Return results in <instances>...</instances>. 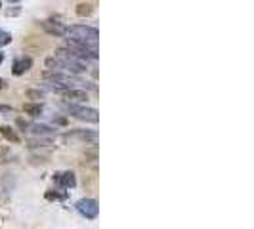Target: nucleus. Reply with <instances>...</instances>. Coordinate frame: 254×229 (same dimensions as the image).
I'll return each instance as SVG.
<instances>
[{
	"instance_id": "10",
	"label": "nucleus",
	"mask_w": 254,
	"mask_h": 229,
	"mask_svg": "<svg viewBox=\"0 0 254 229\" xmlns=\"http://www.w3.org/2000/svg\"><path fill=\"white\" fill-rule=\"evenodd\" d=\"M64 96V103H73V105H84L88 102V92L86 90H67L62 94Z\"/></svg>"
},
{
	"instance_id": "16",
	"label": "nucleus",
	"mask_w": 254,
	"mask_h": 229,
	"mask_svg": "<svg viewBox=\"0 0 254 229\" xmlns=\"http://www.w3.org/2000/svg\"><path fill=\"white\" fill-rule=\"evenodd\" d=\"M27 98L33 100L35 103H38V100H44V92H40V90H27Z\"/></svg>"
},
{
	"instance_id": "21",
	"label": "nucleus",
	"mask_w": 254,
	"mask_h": 229,
	"mask_svg": "<svg viewBox=\"0 0 254 229\" xmlns=\"http://www.w3.org/2000/svg\"><path fill=\"white\" fill-rule=\"evenodd\" d=\"M6 88V80L4 78H0V90H4Z\"/></svg>"
},
{
	"instance_id": "4",
	"label": "nucleus",
	"mask_w": 254,
	"mask_h": 229,
	"mask_svg": "<svg viewBox=\"0 0 254 229\" xmlns=\"http://www.w3.org/2000/svg\"><path fill=\"white\" fill-rule=\"evenodd\" d=\"M62 109H64L67 114L75 116L78 120H84V122H92L96 124L100 120V113L98 109L94 107H86V105H73V103H64L62 102Z\"/></svg>"
},
{
	"instance_id": "8",
	"label": "nucleus",
	"mask_w": 254,
	"mask_h": 229,
	"mask_svg": "<svg viewBox=\"0 0 254 229\" xmlns=\"http://www.w3.org/2000/svg\"><path fill=\"white\" fill-rule=\"evenodd\" d=\"M31 67H33V57H29V56H19V57H15L12 63V75L13 76H21L29 73L31 71Z\"/></svg>"
},
{
	"instance_id": "1",
	"label": "nucleus",
	"mask_w": 254,
	"mask_h": 229,
	"mask_svg": "<svg viewBox=\"0 0 254 229\" xmlns=\"http://www.w3.org/2000/svg\"><path fill=\"white\" fill-rule=\"evenodd\" d=\"M44 65H46V71L69 73V75H75V76L82 75V73L88 71V63L82 61V59H78L76 56H73L65 46L64 48H58L56 54L44 61Z\"/></svg>"
},
{
	"instance_id": "15",
	"label": "nucleus",
	"mask_w": 254,
	"mask_h": 229,
	"mask_svg": "<svg viewBox=\"0 0 254 229\" xmlns=\"http://www.w3.org/2000/svg\"><path fill=\"white\" fill-rule=\"evenodd\" d=\"M92 12H94V8H92V4H78L76 6V15L78 17H88V15H92Z\"/></svg>"
},
{
	"instance_id": "18",
	"label": "nucleus",
	"mask_w": 254,
	"mask_h": 229,
	"mask_svg": "<svg viewBox=\"0 0 254 229\" xmlns=\"http://www.w3.org/2000/svg\"><path fill=\"white\" fill-rule=\"evenodd\" d=\"M0 114H4V116L15 114V109H13V107H8V105H0Z\"/></svg>"
},
{
	"instance_id": "13",
	"label": "nucleus",
	"mask_w": 254,
	"mask_h": 229,
	"mask_svg": "<svg viewBox=\"0 0 254 229\" xmlns=\"http://www.w3.org/2000/svg\"><path fill=\"white\" fill-rule=\"evenodd\" d=\"M0 136H2V138H6L8 141H12V143H19V136L13 132L12 128L0 126Z\"/></svg>"
},
{
	"instance_id": "12",
	"label": "nucleus",
	"mask_w": 254,
	"mask_h": 229,
	"mask_svg": "<svg viewBox=\"0 0 254 229\" xmlns=\"http://www.w3.org/2000/svg\"><path fill=\"white\" fill-rule=\"evenodd\" d=\"M54 140L52 138H29V147L31 149H37V147H48L52 145Z\"/></svg>"
},
{
	"instance_id": "7",
	"label": "nucleus",
	"mask_w": 254,
	"mask_h": 229,
	"mask_svg": "<svg viewBox=\"0 0 254 229\" xmlns=\"http://www.w3.org/2000/svg\"><path fill=\"white\" fill-rule=\"evenodd\" d=\"M40 25L52 37H65L67 35V25L58 21V19H44V21H40Z\"/></svg>"
},
{
	"instance_id": "20",
	"label": "nucleus",
	"mask_w": 254,
	"mask_h": 229,
	"mask_svg": "<svg viewBox=\"0 0 254 229\" xmlns=\"http://www.w3.org/2000/svg\"><path fill=\"white\" fill-rule=\"evenodd\" d=\"M10 155V151L6 149V147H0V159H4V157H8Z\"/></svg>"
},
{
	"instance_id": "14",
	"label": "nucleus",
	"mask_w": 254,
	"mask_h": 229,
	"mask_svg": "<svg viewBox=\"0 0 254 229\" xmlns=\"http://www.w3.org/2000/svg\"><path fill=\"white\" fill-rule=\"evenodd\" d=\"M46 199H48V201H65V199H67V191H64V189L46 191Z\"/></svg>"
},
{
	"instance_id": "19",
	"label": "nucleus",
	"mask_w": 254,
	"mask_h": 229,
	"mask_svg": "<svg viewBox=\"0 0 254 229\" xmlns=\"http://www.w3.org/2000/svg\"><path fill=\"white\" fill-rule=\"evenodd\" d=\"M8 203H10V197L6 193H0V206H6Z\"/></svg>"
},
{
	"instance_id": "22",
	"label": "nucleus",
	"mask_w": 254,
	"mask_h": 229,
	"mask_svg": "<svg viewBox=\"0 0 254 229\" xmlns=\"http://www.w3.org/2000/svg\"><path fill=\"white\" fill-rule=\"evenodd\" d=\"M2 61H4V54L0 52V63H2Z\"/></svg>"
},
{
	"instance_id": "23",
	"label": "nucleus",
	"mask_w": 254,
	"mask_h": 229,
	"mask_svg": "<svg viewBox=\"0 0 254 229\" xmlns=\"http://www.w3.org/2000/svg\"><path fill=\"white\" fill-rule=\"evenodd\" d=\"M8 2H10V0H8ZM12 2H17V0H12Z\"/></svg>"
},
{
	"instance_id": "9",
	"label": "nucleus",
	"mask_w": 254,
	"mask_h": 229,
	"mask_svg": "<svg viewBox=\"0 0 254 229\" xmlns=\"http://www.w3.org/2000/svg\"><path fill=\"white\" fill-rule=\"evenodd\" d=\"M67 138H73V140H80L86 145H96L98 143V132L96 130H73L67 134Z\"/></svg>"
},
{
	"instance_id": "3",
	"label": "nucleus",
	"mask_w": 254,
	"mask_h": 229,
	"mask_svg": "<svg viewBox=\"0 0 254 229\" xmlns=\"http://www.w3.org/2000/svg\"><path fill=\"white\" fill-rule=\"evenodd\" d=\"M17 126L21 128L25 134H29L31 138H52L58 134V128L44 124V122H37V120H23L17 118Z\"/></svg>"
},
{
	"instance_id": "11",
	"label": "nucleus",
	"mask_w": 254,
	"mask_h": 229,
	"mask_svg": "<svg viewBox=\"0 0 254 229\" xmlns=\"http://www.w3.org/2000/svg\"><path fill=\"white\" fill-rule=\"evenodd\" d=\"M23 113H27L33 118H40L42 113H44V105L42 103H25L23 105Z\"/></svg>"
},
{
	"instance_id": "5",
	"label": "nucleus",
	"mask_w": 254,
	"mask_h": 229,
	"mask_svg": "<svg viewBox=\"0 0 254 229\" xmlns=\"http://www.w3.org/2000/svg\"><path fill=\"white\" fill-rule=\"evenodd\" d=\"M75 208L76 212L82 218H86V220H96L98 214H100V204H98L96 199H90V197H84V199L76 201Z\"/></svg>"
},
{
	"instance_id": "17",
	"label": "nucleus",
	"mask_w": 254,
	"mask_h": 229,
	"mask_svg": "<svg viewBox=\"0 0 254 229\" xmlns=\"http://www.w3.org/2000/svg\"><path fill=\"white\" fill-rule=\"evenodd\" d=\"M10 42H12V35H10L8 31H0V48L8 46Z\"/></svg>"
},
{
	"instance_id": "2",
	"label": "nucleus",
	"mask_w": 254,
	"mask_h": 229,
	"mask_svg": "<svg viewBox=\"0 0 254 229\" xmlns=\"http://www.w3.org/2000/svg\"><path fill=\"white\" fill-rule=\"evenodd\" d=\"M65 37L73 42L84 44L92 50H98V42H100V33L96 27L90 25H71L67 27V35Z\"/></svg>"
},
{
	"instance_id": "6",
	"label": "nucleus",
	"mask_w": 254,
	"mask_h": 229,
	"mask_svg": "<svg viewBox=\"0 0 254 229\" xmlns=\"http://www.w3.org/2000/svg\"><path fill=\"white\" fill-rule=\"evenodd\" d=\"M54 181L60 185V189H75L76 187V174L73 170H64L54 174Z\"/></svg>"
},
{
	"instance_id": "24",
	"label": "nucleus",
	"mask_w": 254,
	"mask_h": 229,
	"mask_svg": "<svg viewBox=\"0 0 254 229\" xmlns=\"http://www.w3.org/2000/svg\"><path fill=\"white\" fill-rule=\"evenodd\" d=\"M0 8H2V2H0Z\"/></svg>"
}]
</instances>
